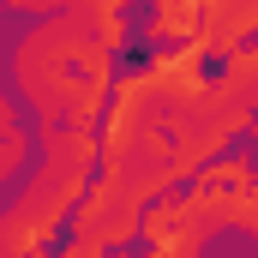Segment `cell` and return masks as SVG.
<instances>
[{"mask_svg":"<svg viewBox=\"0 0 258 258\" xmlns=\"http://www.w3.org/2000/svg\"><path fill=\"white\" fill-rule=\"evenodd\" d=\"M138 222H144V210L132 204L120 186H96V192L78 198V210H72V240H96V246H114V240H138Z\"/></svg>","mask_w":258,"mask_h":258,"instance_id":"obj_2","label":"cell"},{"mask_svg":"<svg viewBox=\"0 0 258 258\" xmlns=\"http://www.w3.org/2000/svg\"><path fill=\"white\" fill-rule=\"evenodd\" d=\"M192 186L198 192H240V186H252V162L246 156H216L210 168H198Z\"/></svg>","mask_w":258,"mask_h":258,"instance_id":"obj_4","label":"cell"},{"mask_svg":"<svg viewBox=\"0 0 258 258\" xmlns=\"http://www.w3.org/2000/svg\"><path fill=\"white\" fill-rule=\"evenodd\" d=\"M216 84H222L228 96H240V102H246V96H258V42L234 48V54H228V72H222Z\"/></svg>","mask_w":258,"mask_h":258,"instance_id":"obj_5","label":"cell"},{"mask_svg":"<svg viewBox=\"0 0 258 258\" xmlns=\"http://www.w3.org/2000/svg\"><path fill=\"white\" fill-rule=\"evenodd\" d=\"M24 162H30V138H24V132L0 138V180H12V174H18Z\"/></svg>","mask_w":258,"mask_h":258,"instance_id":"obj_6","label":"cell"},{"mask_svg":"<svg viewBox=\"0 0 258 258\" xmlns=\"http://www.w3.org/2000/svg\"><path fill=\"white\" fill-rule=\"evenodd\" d=\"M84 186H90V174H72V168L42 162L30 174V186L0 210V258H36L54 240V228L78 210Z\"/></svg>","mask_w":258,"mask_h":258,"instance_id":"obj_1","label":"cell"},{"mask_svg":"<svg viewBox=\"0 0 258 258\" xmlns=\"http://www.w3.org/2000/svg\"><path fill=\"white\" fill-rule=\"evenodd\" d=\"M228 228H246V234L258 240V180H252L240 198H234V210H228Z\"/></svg>","mask_w":258,"mask_h":258,"instance_id":"obj_7","label":"cell"},{"mask_svg":"<svg viewBox=\"0 0 258 258\" xmlns=\"http://www.w3.org/2000/svg\"><path fill=\"white\" fill-rule=\"evenodd\" d=\"M198 18H204V6L198 0H168V6H156L150 12V42H168V48H186L198 36Z\"/></svg>","mask_w":258,"mask_h":258,"instance_id":"obj_3","label":"cell"},{"mask_svg":"<svg viewBox=\"0 0 258 258\" xmlns=\"http://www.w3.org/2000/svg\"><path fill=\"white\" fill-rule=\"evenodd\" d=\"M60 258H102V246H96V240H66Z\"/></svg>","mask_w":258,"mask_h":258,"instance_id":"obj_8","label":"cell"}]
</instances>
